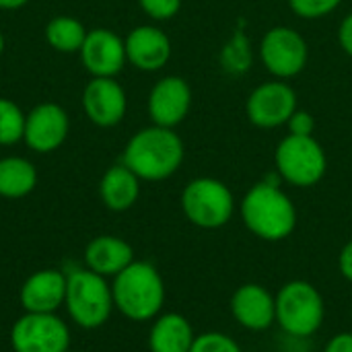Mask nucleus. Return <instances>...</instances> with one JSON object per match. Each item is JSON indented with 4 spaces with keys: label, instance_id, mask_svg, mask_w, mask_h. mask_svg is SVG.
Instances as JSON below:
<instances>
[{
    "label": "nucleus",
    "instance_id": "f257e3e1",
    "mask_svg": "<svg viewBox=\"0 0 352 352\" xmlns=\"http://www.w3.org/2000/svg\"><path fill=\"white\" fill-rule=\"evenodd\" d=\"M184 161V142L173 128L148 126L138 130L126 144L122 163L144 182L171 177Z\"/></svg>",
    "mask_w": 352,
    "mask_h": 352
},
{
    "label": "nucleus",
    "instance_id": "f03ea898",
    "mask_svg": "<svg viewBox=\"0 0 352 352\" xmlns=\"http://www.w3.org/2000/svg\"><path fill=\"white\" fill-rule=\"evenodd\" d=\"M243 225L260 239H287L297 227V208L278 184L260 182L241 200Z\"/></svg>",
    "mask_w": 352,
    "mask_h": 352
},
{
    "label": "nucleus",
    "instance_id": "7ed1b4c3",
    "mask_svg": "<svg viewBox=\"0 0 352 352\" xmlns=\"http://www.w3.org/2000/svg\"><path fill=\"white\" fill-rule=\"evenodd\" d=\"M113 307L132 322H148L159 316L165 303V285L148 262H132L113 276Z\"/></svg>",
    "mask_w": 352,
    "mask_h": 352
},
{
    "label": "nucleus",
    "instance_id": "20e7f679",
    "mask_svg": "<svg viewBox=\"0 0 352 352\" xmlns=\"http://www.w3.org/2000/svg\"><path fill=\"white\" fill-rule=\"evenodd\" d=\"M64 305L72 322L85 330L101 328L113 309V293L107 280L89 268L72 270L66 274Z\"/></svg>",
    "mask_w": 352,
    "mask_h": 352
},
{
    "label": "nucleus",
    "instance_id": "39448f33",
    "mask_svg": "<svg viewBox=\"0 0 352 352\" xmlns=\"http://www.w3.org/2000/svg\"><path fill=\"white\" fill-rule=\"evenodd\" d=\"M276 301V324L291 336L307 338L316 334L324 324V297L307 280L287 283Z\"/></svg>",
    "mask_w": 352,
    "mask_h": 352
},
{
    "label": "nucleus",
    "instance_id": "423d86ee",
    "mask_svg": "<svg viewBox=\"0 0 352 352\" xmlns=\"http://www.w3.org/2000/svg\"><path fill=\"white\" fill-rule=\"evenodd\" d=\"M182 210L200 229H221L235 212V198L221 179L196 177L182 192Z\"/></svg>",
    "mask_w": 352,
    "mask_h": 352
},
{
    "label": "nucleus",
    "instance_id": "0eeeda50",
    "mask_svg": "<svg viewBox=\"0 0 352 352\" xmlns=\"http://www.w3.org/2000/svg\"><path fill=\"white\" fill-rule=\"evenodd\" d=\"M276 171L283 182L297 188H311L322 182L328 159L314 136H285L276 146Z\"/></svg>",
    "mask_w": 352,
    "mask_h": 352
},
{
    "label": "nucleus",
    "instance_id": "6e6552de",
    "mask_svg": "<svg viewBox=\"0 0 352 352\" xmlns=\"http://www.w3.org/2000/svg\"><path fill=\"white\" fill-rule=\"evenodd\" d=\"M14 352H68L70 332L56 314H27L10 330Z\"/></svg>",
    "mask_w": 352,
    "mask_h": 352
},
{
    "label": "nucleus",
    "instance_id": "1a4fd4ad",
    "mask_svg": "<svg viewBox=\"0 0 352 352\" xmlns=\"http://www.w3.org/2000/svg\"><path fill=\"white\" fill-rule=\"evenodd\" d=\"M307 41L291 27H272L260 43V58L264 68L276 78H293L307 64Z\"/></svg>",
    "mask_w": 352,
    "mask_h": 352
},
{
    "label": "nucleus",
    "instance_id": "9d476101",
    "mask_svg": "<svg viewBox=\"0 0 352 352\" xmlns=\"http://www.w3.org/2000/svg\"><path fill=\"white\" fill-rule=\"evenodd\" d=\"M297 111V95L287 82H262L256 87L245 103L248 120L258 128H278Z\"/></svg>",
    "mask_w": 352,
    "mask_h": 352
},
{
    "label": "nucleus",
    "instance_id": "9b49d317",
    "mask_svg": "<svg viewBox=\"0 0 352 352\" xmlns=\"http://www.w3.org/2000/svg\"><path fill=\"white\" fill-rule=\"evenodd\" d=\"M80 62L93 78H116L126 66V43L111 29H91L80 47Z\"/></svg>",
    "mask_w": 352,
    "mask_h": 352
},
{
    "label": "nucleus",
    "instance_id": "f8f14e48",
    "mask_svg": "<svg viewBox=\"0 0 352 352\" xmlns=\"http://www.w3.org/2000/svg\"><path fill=\"white\" fill-rule=\"evenodd\" d=\"M70 120L62 105L58 103H39L25 118L23 140L35 153H52L60 148L68 136Z\"/></svg>",
    "mask_w": 352,
    "mask_h": 352
},
{
    "label": "nucleus",
    "instance_id": "ddd939ff",
    "mask_svg": "<svg viewBox=\"0 0 352 352\" xmlns=\"http://www.w3.org/2000/svg\"><path fill=\"white\" fill-rule=\"evenodd\" d=\"M82 109L99 128L118 126L128 109L126 91L116 78H91L82 91Z\"/></svg>",
    "mask_w": 352,
    "mask_h": 352
},
{
    "label": "nucleus",
    "instance_id": "4468645a",
    "mask_svg": "<svg viewBox=\"0 0 352 352\" xmlns=\"http://www.w3.org/2000/svg\"><path fill=\"white\" fill-rule=\"evenodd\" d=\"M192 107V89L182 76H163L148 95V116L155 126L175 128Z\"/></svg>",
    "mask_w": 352,
    "mask_h": 352
},
{
    "label": "nucleus",
    "instance_id": "2eb2a0df",
    "mask_svg": "<svg viewBox=\"0 0 352 352\" xmlns=\"http://www.w3.org/2000/svg\"><path fill=\"white\" fill-rule=\"evenodd\" d=\"M231 314L245 330L262 332L276 322V301L262 285L248 283L233 293Z\"/></svg>",
    "mask_w": 352,
    "mask_h": 352
},
{
    "label": "nucleus",
    "instance_id": "dca6fc26",
    "mask_svg": "<svg viewBox=\"0 0 352 352\" xmlns=\"http://www.w3.org/2000/svg\"><path fill=\"white\" fill-rule=\"evenodd\" d=\"M124 43L128 62L144 72L161 70L171 58V41L155 25L134 27L124 39Z\"/></svg>",
    "mask_w": 352,
    "mask_h": 352
},
{
    "label": "nucleus",
    "instance_id": "f3484780",
    "mask_svg": "<svg viewBox=\"0 0 352 352\" xmlns=\"http://www.w3.org/2000/svg\"><path fill=\"white\" fill-rule=\"evenodd\" d=\"M66 299V274L45 268L31 274L21 287V305L27 314H56Z\"/></svg>",
    "mask_w": 352,
    "mask_h": 352
},
{
    "label": "nucleus",
    "instance_id": "a211bd4d",
    "mask_svg": "<svg viewBox=\"0 0 352 352\" xmlns=\"http://www.w3.org/2000/svg\"><path fill=\"white\" fill-rule=\"evenodd\" d=\"M134 262V250L128 241L113 235H99L85 250V264L91 272L109 278L118 276Z\"/></svg>",
    "mask_w": 352,
    "mask_h": 352
},
{
    "label": "nucleus",
    "instance_id": "6ab92c4d",
    "mask_svg": "<svg viewBox=\"0 0 352 352\" xmlns=\"http://www.w3.org/2000/svg\"><path fill=\"white\" fill-rule=\"evenodd\" d=\"M99 196L103 204L113 212L132 208L140 196V177L124 163L109 167L99 182Z\"/></svg>",
    "mask_w": 352,
    "mask_h": 352
},
{
    "label": "nucleus",
    "instance_id": "aec40b11",
    "mask_svg": "<svg viewBox=\"0 0 352 352\" xmlns=\"http://www.w3.org/2000/svg\"><path fill=\"white\" fill-rule=\"evenodd\" d=\"M196 334L182 314L159 316L148 334L151 352H190Z\"/></svg>",
    "mask_w": 352,
    "mask_h": 352
},
{
    "label": "nucleus",
    "instance_id": "412c9836",
    "mask_svg": "<svg viewBox=\"0 0 352 352\" xmlns=\"http://www.w3.org/2000/svg\"><path fill=\"white\" fill-rule=\"evenodd\" d=\"M37 186V169L25 157L0 159V196L8 200L25 198Z\"/></svg>",
    "mask_w": 352,
    "mask_h": 352
},
{
    "label": "nucleus",
    "instance_id": "4be33fe9",
    "mask_svg": "<svg viewBox=\"0 0 352 352\" xmlns=\"http://www.w3.org/2000/svg\"><path fill=\"white\" fill-rule=\"evenodd\" d=\"M85 25L68 14H58L45 25V41L62 54H74L80 52L85 37H87Z\"/></svg>",
    "mask_w": 352,
    "mask_h": 352
},
{
    "label": "nucleus",
    "instance_id": "5701e85b",
    "mask_svg": "<svg viewBox=\"0 0 352 352\" xmlns=\"http://www.w3.org/2000/svg\"><path fill=\"white\" fill-rule=\"evenodd\" d=\"M221 64L231 74H245L252 66V47L243 31H235L221 52Z\"/></svg>",
    "mask_w": 352,
    "mask_h": 352
},
{
    "label": "nucleus",
    "instance_id": "b1692460",
    "mask_svg": "<svg viewBox=\"0 0 352 352\" xmlns=\"http://www.w3.org/2000/svg\"><path fill=\"white\" fill-rule=\"evenodd\" d=\"M25 118L27 113H23L14 101L0 97V146H10L23 140Z\"/></svg>",
    "mask_w": 352,
    "mask_h": 352
},
{
    "label": "nucleus",
    "instance_id": "393cba45",
    "mask_svg": "<svg viewBox=\"0 0 352 352\" xmlns=\"http://www.w3.org/2000/svg\"><path fill=\"white\" fill-rule=\"evenodd\" d=\"M190 352H241L239 344L227 336V334H221V332H206V334H200L196 336L194 344H192V351Z\"/></svg>",
    "mask_w": 352,
    "mask_h": 352
},
{
    "label": "nucleus",
    "instance_id": "a878e982",
    "mask_svg": "<svg viewBox=\"0 0 352 352\" xmlns=\"http://www.w3.org/2000/svg\"><path fill=\"white\" fill-rule=\"evenodd\" d=\"M340 2L342 0H289L293 12L309 21L330 14L332 10L340 6Z\"/></svg>",
    "mask_w": 352,
    "mask_h": 352
},
{
    "label": "nucleus",
    "instance_id": "bb28decb",
    "mask_svg": "<svg viewBox=\"0 0 352 352\" xmlns=\"http://www.w3.org/2000/svg\"><path fill=\"white\" fill-rule=\"evenodd\" d=\"M138 4L155 21H169L182 8V0H138Z\"/></svg>",
    "mask_w": 352,
    "mask_h": 352
},
{
    "label": "nucleus",
    "instance_id": "cd10ccee",
    "mask_svg": "<svg viewBox=\"0 0 352 352\" xmlns=\"http://www.w3.org/2000/svg\"><path fill=\"white\" fill-rule=\"evenodd\" d=\"M289 134L293 136H314V130H316V120L309 111H303V109H297L289 122Z\"/></svg>",
    "mask_w": 352,
    "mask_h": 352
},
{
    "label": "nucleus",
    "instance_id": "c85d7f7f",
    "mask_svg": "<svg viewBox=\"0 0 352 352\" xmlns=\"http://www.w3.org/2000/svg\"><path fill=\"white\" fill-rule=\"evenodd\" d=\"M338 41H340V47L344 50V54H349L352 58V12L351 14H346L344 21L340 23Z\"/></svg>",
    "mask_w": 352,
    "mask_h": 352
},
{
    "label": "nucleus",
    "instance_id": "c756f323",
    "mask_svg": "<svg viewBox=\"0 0 352 352\" xmlns=\"http://www.w3.org/2000/svg\"><path fill=\"white\" fill-rule=\"evenodd\" d=\"M324 352H352V332H342L336 334L328 344Z\"/></svg>",
    "mask_w": 352,
    "mask_h": 352
},
{
    "label": "nucleus",
    "instance_id": "7c9ffc66",
    "mask_svg": "<svg viewBox=\"0 0 352 352\" xmlns=\"http://www.w3.org/2000/svg\"><path fill=\"white\" fill-rule=\"evenodd\" d=\"M338 268H340L342 276L352 283V239L346 243V245H344V248H342V252H340Z\"/></svg>",
    "mask_w": 352,
    "mask_h": 352
},
{
    "label": "nucleus",
    "instance_id": "2f4dec72",
    "mask_svg": "<svg viewBox=\"0 0 352 352\" xmlns=\"http://www.w3.org/2000/svg\"><path fill=\"white\" fill-rule=\"evenodd\" d=\"M29 0H0V10H19L27 4Z\"/></svg>",
    "mask_w": 352,
    "mask_h": 352
},
{
    "label": "nucleus",
    "instance_id": "473e14b6",
    "mask_svg": "<svg viewBox=\"0 0 352 352\" xmlns=\"http://www.w3.org/2000/svg\"><path fill=\"white\" fill-rule=\"evenodd\" d=\"M4 45H6V41H4V35H2V31H0V56H2V52H4Z\"/></svg>",
    "mask_w": 352,
    "mask_h": 352
},
{
    "label": "nucleus",
    "instance_id": "72a5a7b5",
    "mask_svg": "<svg viewBox=\"0 0 352 352\" xmlns=\"http://www.w3.org/2000/svg\"><path fill=\"white\" fill-rule=\"evenodd\" d=\"M68 352H80V351H68Z\"/></svg>",
    "mask_w": 352,
    "mask_h": 352
}]
</instances>
